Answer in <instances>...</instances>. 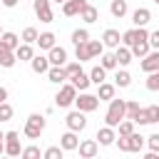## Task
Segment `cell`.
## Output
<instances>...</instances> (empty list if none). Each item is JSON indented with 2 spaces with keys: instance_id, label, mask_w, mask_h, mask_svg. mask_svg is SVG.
I'll return each mask as SVG.
<instances>
[{
  "instance_id": "6da1fadb",
  "label": "cell",
  "mask_w": 159,
  "mask_h": 159,
  "mask_svg": "<svg viewBox=\"0 0 159 159\" xmlns=\"http://www.w3.org/2000/svg\"><path fill=\"white\" fill-rule=\"evenodd\" d=\"M127 119V99H109V107H107V114H104V124L117 129V124Z\"/></svg>"
},
{
  "instance_id": "7a4b0ae2",
  "label": "cell",
  "mask_w": 159,
  "mask_h": 159,
  "mask_svg": "<svg viewBox=\"0 0 159 159\" xmlns=\"http://www.w3.org/2000/svg\"><path fill=\"white\" fill-rule=\"evenodd\" d=\"M45 132V117L42 114H37V112H32L27 119H25V127H22V134L27 137V139H40V134Z\"/></svg>"
},
{
  "instance_id": "3957f363",
  "label": "cell",
  "mask_w": 159,
  "mask_h": 159,
  "mask_svg": "<svg viewBox=\"0 0 159 159\" xmlns=\"http://www.w3.org/2000/svg\"><path fill=\"white\" fill-rule=\"evenodd\" d=\"M75 97H77V89L70 84V82H65V84H60V89H57V94H55V104L57 107H72L75 104Z\"/></svg>"
},
{
  "instance_id": "277c9868",
  "label": "cell",
  "mask_w": 159,
  "mask_h": 159,
  "mask_svg": "<svg viewBox=\"0 0 159 159\" xmlns=\"http://www.w3.org/2000/svg\"><path fill=\"white\" fill-rule=\"evenodd\" d=\"M75 107H77L80 112L89 114V112H94V109L99 107V99H97V94H89V92H80V94L75 97Z\"/></svg>"
},
{
  "instance_id": "5b68a950",
  "label": "cell",
  "mask_w": 159,
  "mask_h": 159,
  "mask_svg": "<svg viewBox=\"0 0 159 159\" xmlns=\"http://www.w3.org/2000/svg\"><path fill=\"white\" fill-rule=\"evenodd\" d=\"M22 144H20V132H5V154L7 157H20Z\"/></svg>"
},
{
  "instance_id": "8992f818",
  "label": "cell",
  "mask_w": 159,
  "mask_h": 159,
  "mask_svg": "<svg viewBox=\"0 0 159 159\" xmlns=\"http://www.w3.org/2000/svg\"><path fill=\"white\" fill-rule=\"evenodd\" d=\"M65 124H67L70 132H82V129L87 127V117H84V112L75 109V112H70V114L65 117Z\"/></svg>"
},
{
  "instance_id": "52a82bcc",
  "label": "cell",
  "mask_w": 159,
  "mask_h": 159,
  "mask_svg": "<svg viewBox=\"0 0 159 159\" xmlns=\"http://www.w3.org/2000/svg\"><path fill=\"white\" fill-rule=\"evenodd\" d=\"M47 60H50V67H65V62H67V50L60 47V45H55L52 50H47Z\"/></svg>"
},
{
  "instance_id": "ba28073f",
  "label": "cell",
  "mask_w": 159,
  "mask_h": 159,
  "mask_svg": "<svg viewBox=\"0 0 159 159\" xmlns=\"http://www.w3.org/2000/svg\"><path fill=\"white\" fill-rule=\"evenodd\" d=\"M77 149H80V159H94L99 144H97V139H82L77 144Z\"/></svg>"
},
{
  "instance_id": "9c48e42d",
  "label": "cell",
  "mask_w": 159,
  "mask_h": 159,
  "mask_svg": "<svg viewBox=\"0 0 159 159\" xmlns=\"http://www.w3.org/2000/svg\"><path fill=\"white\" fill-rule=\"evenodd\" d=\"M32 7H35V15H37L40 22H52V7H50V0H35Z\"/></svg>"
},
{
  "instance_id": "30bf717a",
  "label": "cell",
  "mask_w": 159,
  "mask_h": 159,
  "mask_svg": "<svg viewBox=\"0 0 159 159\" xmlns=\"http://www.w3.org/2000/svg\"><path fill=\"white\" fill-rule=\"evenodd\" d=\"M139 67H142V72H157L159 70V50H149V55H144L142 57V62H139Z\"/></svg>"
},
{
  "instance_id": "8fae6325",
  "label": "cell",
  "mask_w": 159,
  "mask_h": 159,
  "mask_svg": "<svg viewBox=\"0 0 159 159\" xmlns=\"http://www.w3.org/2000/svg\"><path fill=\"white\" fill-rule=\"evenodd\" d=\"M94 139H97V144H102V147H109V144H114V139H117V132H114L112 127H107V124H104V127H99V129H97V137H94Z\"/></svg>"
},
{
  "instance_id": "7c38bea8",
  "label": "cell",
  "mask_w": 159,
  "mask_h": 159,
  "mask_svg": "<svg viewBox=\"0 0 159 159\" xmlns=\"http://www.w3.org/2000/svg\"><path fill=\"white\" fill-rule=\"evenodd\" d=\"M149 20H152V10H149V7H137V10L132 12V22H134V27H147Z\"/></svg>"
},
{
  "instance_id": "4fadbf2b",
  "label": "cell",
  "mask_w": 159,
  "mask_h": 159,
  "mask_svg": "<svg viewBox=\"0 0 159 159\" xmlns=\"http://www.w3.org/2000/svg\"><path fill=\"white\" fill-rule=\"evenodd\" d=\"M102 45L104 47H119L122 45V35H119V30H114V27H107L104 30V35H102Z\"/></svg>"
},
{
  "instance_id": "5bb4252c",
  "label": "cell",
  "mask_w": 159,
  "mask_h": 159,
  "mask_svg": "<svg viewBox=\"0 0 159 159\" xmlns=\"http://www.w3.org/2000/svg\"><path fill=\"white\" fill-rule=\"evenodd\" d=\"M87 5V0H65L62 2V15H67V17H75V15H80L82 12V7Z\"/></svg>"
},
{
  "instance_id": "9a60e30c",
  "label": "cell",
  "mask_w": 159,
  "mask_h": 159,
  "mask_svg": "<svg viewBox=\"0 0 159 159\" xmlns=\"http://www.w3.org/2000/svg\"><path fill=\"white\" fill-rule=\"evenodd\" d=\"M77 144H80V139H77V132H65L62 137H60V147H62V152H75L77 149Z\"/></svg>"
},
{
  "instance_id": "2e32d148",
  "label": "cell",
  "mask_w": 159,
  "mask_h": 159,
  "mask_svg": "<svg viewBox=\"0 0 159 159\" xmlns=\"http://www.w3.org/2000/svg\"><path fill=\"white\" fill-rule=\"evenodd\" d=\"M30 67H32L35 75H47V70H50V60H47L45 55H35V57L30 60Z\"/></svg>"
},
{
  "instance_id": "e0dca14e",
  "label": "cell",
  "mask_w": 159,
  "mask_h": 159,
  "mask_svg": "<svg viewBox=\"0 0 159 159\" xmlns=\"http://www.w3.org/2000/svg\"><path fill=\"white\" fill-rule=\"evenodd\" d=\"M67 82H70V84H72V87H75L77 92H87V87L92 84V82H89V75H87V72H80V75L70 77Z\"/></svg>"
},
{
  "instance_id": "ac0fdd59",
  "label": "cell",
  "mask_w": 159,
  "mask_h": 159,
  "mask_svg": "<svg viewBox=\"0 0 159 159\" xmlns=\"http://www.w3.org/2000/svg\"><path fill=\"white\" fill-rule=\"evenodd\" d=\"M114 92H117V87L109 84V82L97 84V99H99V102H109V99H114Z\"/></svg>"
},
{
  "instance_id": "d6986e66",
  "label": "cell",
  "mask_w": 159,
  "mask_h": 159,
  "mask_svg": "<svg viewBox=\"0 0 159 159\" xmlns=\"http://www.w3.org/2000/svg\"><path fill=\"white\" fill-rule=\"evenodd\" d=\"M17 62V57H15V50H10V47H5L2 42H0V67H12Z\"/></svg>"
},
{
  "instance_id": "ffe728a7",
  "label": "cell",
  "mask_w": 159,
  "mask_h": 159,
  "mask_svg": "<svg viewBox=\"0 0 159 159\" xmlns=\"http://www.w3.org/2000/svg\"><path fill=\"white\" fill-rule=\"evenodd\" d=\"M15 57H17L20 62H30V60L35 57V50H32V45H27V42H20V45H17V50H15Z\"/></svg>"
},
{
  "instance_id": "44dd1931",
  "label": "cell",
  "mask_w": 159,
  "mask_h": 159,
  "mask_svg": "<svg viewBox=\"0 0 159 159\" xmlns=\"http://www.w3.org/2000/svg\"><path fill=\"white\" fill-rule=\"evenodd\" d=\"M47 80H50L52 84H65V82H67L65 67H50V70H47Z\"/></svg>"
},
{
  "instance_id": "7402d4cb",
  "label": "cell",
  "mask_w": 159,
  "mask_h": 159,
  "mask_svg": "<svg viewBox=\"0 0 159 159\" xmlns=\"http://www.w3.org/2000/svg\"><path fill=\"white\" fill-rule=\"evenodd\" d=\"M55 40H57V37H55V32H40L35 45H37L40 50H52V47H55Z\"/></svg>"
},
{
  "instance_id": "603a6c76",
  "label": "cell",
  "mask_w": 159,
  "mask_h": 159,
  "mask_svg": "<svg viewBox=\"0 0 159 159\" xmlns=\"http://www.w3.org/2000/svg\"><path fill=\"white\" fill-rule=\"evenodd\" d=\"M114 60H117V65H119V67H127V65L132 62V52H129V47L119 45V47L114 50Z\"/></svg>"
},
{
  "instance_id": "cb8c5ba5",
  "label": "cell",
  "mask_w": 159,
  "mask_h": 159,
  "mask_svg": "<svg viewBox=\"0 0 159 159\" xmlns=\"http://www.w3.org/2000/svg\"><path fill=\"white\" fill-rule=\"evenodd\" d=\"M97 17H99V12H97V7H94V5H89V2H87V5L82 7V12H80V20H84L87 25L97 22Z\"/></svg>"
},
{
  "instance_id": "d4e9b609",
  "label": "cell",
  "mask_w": 159,
  "mask_h": 159,
  "mask_svg": "<svg viewBox=\"0 0 159 159\" xmlns=\"http://www.w3.org/2000/svg\"><path fill=\"white\" fill-rule=\"evenodd\" d=\"M89 82H92V84H102V82H107V70H104L102 65H94V67L89 70Z\"/></svg>"
},
{
  "instance_id": "484cf974",
  "label": "cell",
  "mask_w": 159,
  "mask_h": 159,
  "mask_svg": "<svg viewBox=\"0 0 159 159\" xmlns=\"http://www.w3.org/2000/svg\"><path fill=\"white\" fill-rule=\"evenodd\" d=\"M149 50H152V47H149V42H147V40H139V42H134V45L129 47L132 57H139V60H142L144 55H149Z\"/></svg>"
},
{
  "instance_id": "4316f807",
  "label": "cell",
  "mask_w": 159,
  "mask_h": 159,
  "mask_svg": "<svg viewBox=\"0 0 159 159\" xmlns=\"http://www.w3.org/2000/svg\"><path fill=\"white\" fill-rule=\"evenodd\" d=\"M127 10H129V7H127V0H112V2H109V12H112L114 17H119V20L127 15Z\"/></svg>"
},
{
  "instance_id": "83f0119b",
  "label": "cell",
  "mask_w": 159,
  "mask_h": 159,
  "mask_svg": "<svg viewBox=\"0 0 159 159\" xmlns=\"http://www.w3.org/2000/svg\"><path fill=\"white\" fill-rule=\"evenodd\" d=\"M129 84H132V75H129L127 70H117V75H114V87L127 89Z\"/></svg>"
},
{
  "instance_id": "f1b7e54d",
  "label": "cell",
  "mask_w": 159,
  "mask_h": 159,
  "mask_svg": "<svg viewBox=\"0 0 159 159\" xmlns=\"http://www.w3.org/2000/svg\"><path fill=\"white\" fill-rule=\"evenodd\" d=\"M144 142H147V137H142V134H137V132H132V134L127 137V144H129V152H139V149L144 147Z\"/></svg>"
},
{
  "instance_id": "f546056e",
  "label": "cell",
  "mask_w": 159,
  "mask_h": 159,
  "mask_svg": "<svg viewBox=\"0 0 159 159\" xmlns=\"http://www.w3.org/2000/svg\"><path fill=\"white\" fill-rule=\"evenodd\" d=\"M0 42H2L5 47H10V50H17V45H20V37H17L15 32H2V35H0Z\"/></svg>"
},
{
  "instance_id": "4dcf8cb0",
  "label": "cell",
  "mask_w": 159,
  "mask_h": 159,
  "mask_svg": "<svg viewBox=\"0 0 159 159\" xmlns=\"http://www.w3.org/2000/svg\"><path fill=\"white\" fill-rule=\"evenodd\" d=\"M20 159H42V152H40V147L30 144V147H22V152H20Z\"/></svg>"
},
{
  "instance_id": "1f68e13d",
  "label": "cell",
  "mask_w": 159,
  "mask_h": 159,
  "mask_svg": "<svg viewBox=\"0 0 159 159\" xmlns=\"http://www.w3.org/2000/svg\"><path fill=\"white\" fill-rule=\"evenodd\" d=\"M87 50H89V57L94 60L104 52V45H102V40H87Z\"/></svg>"
},
{
  "instance_id": "d6a6232c",
  "label": "cell",
  "mask_w": 159,
  "mask_h": 159,
  "mask_svg": "<svg viewBox=\"0 0 159 159\" xmlns=\"http://www.w3.org/2000/svg\"><path fill=\"white\" fill-rule=\"evenodd\" d=\"M99 65H102V67H104L107 72H109V70H114V67H117L114 52H102V55H99Z\"/></svg>"
},
{
  "instance_id": "836d02e7",
  "label": "cell",
  "mask_w": 159,
  "mask_h": 159,
  "mask_svg": "<svg viewBox=\"0 0 159 159\" xmlns=\"http://www.w3.org/2000/svg\"><path fill=\"white\" fill-rule=\"evenodd\" d=\"M144 117H147V124H157L159 122V104L144 107Z\"/></svg>"
},
{
  "instance_id": "e575fe53",
  "label": "cell",
  "mask_w": 159,
  "mask_h": 159,
  "mask_svg": "<svg viewBox=\"0 0 159 159\" xmlns=\"http://www.w3.org/2000/svg\"><path fill=\"white\" fill-rule=\"evenodd\" d=\"M87 40H89V30H87V27H77V30L72 32V42H75V45H84Z\"/></svg>"
},
{
  "instance_id": "d590c367",
  "label": "cell",
  "mask_w": 159,
  "mask_h": 159,
  "mask_svg": "<svg viewBox=\"0 0 159 159\" xmlns=\"http://www.w3.org/2000/svg\"><path fill=\"white\" fill-rule=\"evenodd\" d=\"M37 35H40V32H37L35 27H25V30H22V35H20V40H22V42H27V45H35V42H37Z\"/></svg>"
},
{
  "instance_id": "8d00e7d4",
  "label": "cell",
  "mask_w": 159,
  "mask_h": 159,
  "mask_svg": "<svg viewBox=\"0 0 159 159\" xmlns=\"http://www.w3.org/2000/svg\"><path fill=\"white\" fill-rule=\"evenodd\" d=\"M117 129H119L117 137H129V134L134 132V122H132V119H122V122L117 124Z\"/></svg>"
},
{
  "instance_id": "74e56055",
  "label": "cell",
  "mask_w": 159,
  "mask_h": 159,
  "mask_svg": "<svg viewBox=\"0 0 159 159\" xmlns=\"http://www.w3.org/2000/svg\"><path fill=\"white\" fill-rule=\"evenodd\" d=\"M12 114H15L12 104H10V102H0V122H10Z\"/></svg>"
},
{
  "instance_id": "f35d334b",
  "label": "cell",
  "mask_w": 159,
  "mask_h": 159,
  "mask_svg": "<svg viewBox=\"0 0 159 159\" xmlns=\"http://www.w3.org/2000/svg\"><path fill=\"white\" fill-rule=\"evenodd\" d=\"M75 57H77L80 62L92 60V57H89V50H87V42H84V45H75Z\"/></svg>"
},
{
  "instance_id": "ab89813d",
  "label": "cell",
  "mask_w": 159,
  "mask_h": 159,
  "mask_svg": "<svg viewBox=\"0 0 159 159\" xmlns=\"http://www.w3.org/2000/svg\"><path fill=\"white\" fill-rule=\"evenodd\" d=\"M62 147H47L45 152H42V159H62Z\"/></svg>"
},
{
  "instance_id": "60d3db41",
  "label": "cell",
  "mask_w": 159,
  "mask_h": 159,
  "mask_svg": "<svg viewBox=\"0 0 159 159\" xmlns=\"http://www.w3.org/2000/svg\"><path fill=\"white\" fill-rule=\"evenodd\" d=\"M147 89H149V92H159V70H157V72H149V77H147Z\"/></svg>"
},
{
  "instance_id": "b9f144b4",
  "label": "cell",
  "mask_w": 159,
  "mask_h": 159,
  "mask_svg": "<svg viewBox=\"0 0 159 159\" xmlns=\"http://www.w3.org/2000/svg\"><path fill=\"white\" fill-rule=\"evenodd\" d=\"M65 72H67V80L75 77V75H80L82 72V62H65Z\"/></svg>"
},
{
  "instance_id": "7bdbcfd3",
  "label": "cell",
  "mask_w": 159,
  "mask_h": 159,
  "mask_svg": "<svg viewBox=\"0 0 159 159\" xmlns=\"http://www.w3.org/2000/svg\"><path fill=\"white\" fill-rule=\"evenodd\" d=\"M147 144H149V152H157V154H159V132L149 134V137H147Z\"/></svg>"
},
{
  "instance_id": "ee69618b",
  "label": "cell",
  "mask_w": 159,
  "mask_h": 159,
  "mask_svg": "<svg viewBox=\"0 0 159 159\" xmlns=\"http://www.w3.org/2000/svg\"><path fill=\"white\" fill-rule=\"evenodd\" d=\"M139 109H142V107H139L134 99H127V119H134V114H137Z\"/></svg>"
},
{
  "instance_id": "f6af8a7d",
  "label": "cell",
  "mask_w": 159,
  "mask_h": 159,
  "mask_svg": "<svg viewBox=\"0 0 159 159\" xmlns=\"http://www.w3.org/2000/svg\"><path fill=\"white\" fill-rule=\"evenodd\" d=\"M149 47H154V50H159V30H154V32H149Z\"/></svg>"
},
{
  "instance_id": "bcb514c9",
  "label": "cell",
  "mask_w": 159,
  "mask_h": 159,
  "mask_svg": "<svg viewBox=\"0 0 159 159\" xmlns=\"http://www.w3.org/2000/svg\"><path fill=\"white\" fill-rule=\"evenodd\" d=\"M114 142H117V147H119V152H129V144H127V137H117Z\"/></svg>"
},
{
  "instance_id": "7dc6e473",
  "label": "cell",
  "mask_w": 159,
  "mask_h": 159,
  "mask_svg": "<svg viewBox=\"0 0 159 159\" xmlns=\"http://www.w3.org/2000/svg\"><path fill=\"white\" fill-rule=\"evenodd\" d=\"M17 2H20V0H0V5H2V7H15Z\"/></svg>"
},
{
  "instance_id": "c3c4849f",
  "label": "cell",
  "mask_w": 159,
  "mask_h": 159,
  "mask_svg": "<svg viewBox=\"0 0 159 159\" xmlns=\"http://www.w3.org/2000/svg\"><path fill=\"white\" fill-rule=\"evenodd\" d=\"M5 154V132L0 129V157Z\"/></svg>"
},
{
  "instance_id": "681fc988",
  "label": "cell",
  "mask_w": 159,
  "mask_h": 159,
  "mask_svg": "<svg viewBox=\"0 0 159 159\" xmlns=\"http://www.w3.org/2000/svg\"><path fill=\"white\" fill-rule=\"evenodd\" d=\"M5 99H7V89H5V87H0V102H5Z\"/></svg>"
},
{
  "instance_id": "f907efd6",
  "label": "cell",
  "mask_w": 159,
  "mask_h": 159,
  "mask_svg": "<svg viewBox=\"0 0 159 159\" xmlns=\"http://www.w3.org/2000/svg\"><path fill=\"white\" fill-rule=\"evenodd\" d=\"M144 159H159V154H157V152H149V154H147Z\"/></svg>"
},
{
  "instance_id": "816d5d0a",
  "label": "cell",
  "mask_w": 159,
  "mask_h": 159,
  "mask_svg": "<svg viewBox=\"0 0 159 159\" xmlns=\"http://www.w3.org/2000/svg\"><path fill=\"white\" fill-rule=\"evenodd\" d=\"M0 159H15V157H7V154H5V157H0Z\"/></svg>"
},
{
  "instance_id": "f5cc1de1",
  "label": "cell",
  "mask_w": 159,
  "mask_h": 159,
  "mask_svg": "<svg viewBox=\"0 0 159 159\" xmlns=\"http://www.w3.org/2000/svg\"><path fill=\"white\" fill-rule=\"evenodd\" d=\"M50 2H65V0H50Z\"/></svg>"
},
{
  "instance_id": "db71d44e",
  "label": "cell",
  "mask_w": 159,
  "mask_h": 159,
  "mask_svg": "<svg viewBox=\"0 0 159 159\" xmlns=\"http://www.w3.org/2000/svg\"><path fill=\"white\" fill-rule=\"evenodd\" d=\"M154 2H157V5H159V0H154Z\"/></svg>"
},
{
  "instance_id": "11a10c76",
  "label": "cell",
  "mask_w": 159,
  "mask_h": 159,
  "mask_svg": "<svg viewBox=\"0 0 159 159\" xmlns=\"http://www.w3.org/2000/svg\"><path fill=\"white\" fill-rule=\"evenodd\" d=\"M0 35H2V30H0Z\"/></svg>"
},
{
  "instance_id": "9f6ffc18",
  "label": "cell",
  "mask_w": 159,
  "mask_h": 159,
  "mask_svg": "<svg viewBox=\"0 0 159 159\" xmlns=\"http://www.w3.org/2000/svg\"><path fill=\"white\" fill-rule=\"evenodd\" d=\"M94 159H97V157H94Z\"/></svg>"
}]
</instances>
